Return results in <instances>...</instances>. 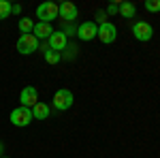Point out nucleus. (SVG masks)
I'll list each match as a JSON object with an SVG mask.
<instances>
[{
	"mask_svg": "<svg viewBox=\"0 0 160 158\" xmlns=\"http://www.w3.org/2000/svg\"><path fill=\"white\" fill-rule=\"evenodd\" d=\"M132 34H135L137 41H141V43H148L149 38L154 37V28L148 24V22H137L132 26Z\"/></svg>",
	"mask_w": 160,
	"mask_h": 158,
	"instance_id": "5",
	"label": "nucleus"
},
{
	"mask_svg": "<svg viewBox=\"0 0 160 158\" xmlns=\"http://www.w3.org/2000/svg\"><path fill=\"white\" fill-rule=\"evenodd\" d=\"M37 17H38V22L51 24L56 17H60V15H58V4H56V2H43V4H38L37 7Z\"/></svg>",
	"mask_w": 160,
	"mask_h": 158,
	"instance_id": "2",
	"label": "nucleus"
},
{
	"mask_svg": "<svg viewBox=\"0 0 160 158\" xmlns=\"http://www.w3.org/2000/svg\"><path fill=\"white\" fill-rule=\"evenodd\" d=\"M17 26H19V32H22V34H32V30H34V22L28 19V17H22Z\"/></svg>",
	"mask_w": 160,
	"mask_h": 158,
	"instance_id": "14",
	"label": "nucleus"
},
{
	"mask_svg": "<svg viewBox=\"0 0 160 158\" xmlns=\"http://www.w3.org/2000/svg\"><path fill=\"white\" fill-rule=\"evenodd\" d=\"M49 113H51V109H49L47 103H37V105L32 107V118H34V120H47Z\"/></svg>",
	"mask_w": 160,
	"mask_h": 158,
	"instance_id": "12",
	"label": "nucleus"
},
{
	"mask_svg": "<svg viewBox=\"0 0 160 158\" xmlns=\"http://www.w3.org/2000/svg\"><path fill=\"white\" fill-rule=\"evenodd\" d=\"M2 150H4V147H2V143H0V154H2Z\"/></svg>",
	"mask_w": 160,
	"mask_h": 158,
	"instance_id": "21",
	"label": "nucleus"
},
{
	"mask_svg": "<svg viewBox=\"0 0 160 158\" xmlns=\"http://www.w3.org/2000/svg\"><path fill=\"white\" fill-rule=\"evenodd\" d=\"M118 13L122 15V17H135L137 15V7L132 4V2H122V4H118Z\"/></svg>",
	"mask_w": 160,
	"mask_h": 158,
	"instance_id": "13",
	"label": "nucleus"
},
{
	"mask_svg": "<svg viewBox=\"0 0 160 158\" xmlns=\"http://www.w3.org/2000/svg\"><path fill=\"white\" fill-rule=\"evenodd\" d=\"M38 49V38L34 34H22L17 38V51L24 54V56H30Z\"/></svg>",
	"mask_w": 160,
	"mask_h": 158,
	"instance_id": "4",
	"label": "nucleus"
},
{
	"mask_svg": "<svg viewBox=\"0 0 160 158\" xmlns=\"http://www.w3.org/2000/svg\"><path fill=\"white\" fill-rule=\"evenodd\" d=\"M73 92L68 90V88H62V90H58L56 94H53V107L58 111H66V109H71L73 107Z\"/></svg>",
	"mask_w": 160,
	"mask_h": 158,
	"instance_id": "3",
	"label": "nucleus"
},
{
	"mask_svg": "<svg viewBox=\"0 0 160 158\" xmlns=\"http://www.w3.org/2000/svg\"><path fill=\"white\" fill-rule=\"evenodd\" d=\"M58 15H60L62 19H66V22H73L75 17H77V7L66 0V2L58 4Z\"/></svg>",
	"mask_w": 160,
	"mask_h": 158,
	"instance_id": "10",
	"label": "nucleus"
},
{
	"mask_svg": "<svg viewBox=\"0 0 160 158\" xmlns=\"http://www.w3.org/2000/svg\"><path fill=\"white\" fill-rule=\"evenodd\" d=\"M0 158H7V156H0Z\"/></svg>",
	"mask_w": 160,
	"mask_h": 158,
	"instance_id": "22",
	"label": "nucleus"
},
{
	"mask_svg": "<svg viewBox=\"0 0 160 158\" xmlns=\"http://www.w3.org/2000/svg\"><path fill=\"white\" fill-rule=\"evenodd\" d=\"M9 120H11L13 126H17V128H24V126H28L30 122L34 120L32 118V109H28V107H17V109L11 111V115H9Z\"/></svg>",
	"mask_w": 160,
	"mask_h": 158,
	"instance_id": "1",
	"label": "nucleus"
},
{
	"mask_svg": "<svg viewBox=\"0 0 160 158\" xmlns=\"http://www.w3.org/2000/svg\"><path fill=\"white\" fill-rule=\"evenodd\" d=\"M22 13V7L19 4H11V15H19Z\"/></svg>",
	"mask_w": 160,
	"mask_h": 158,
	"instance_id": "20",
	"label": "nucleus"
},
{
	"mask_svg": "<svg viewBox=\"0 0 160 158\" xmlns=\"http://www.w3.org/2000/svg\"><path fill=\"white\" fill-rule=\"evenodd\" d=\"M145 9L149 13H158L160 11V0H145Z\"/></svg>",
	"mask_w": 160,
	"mask_h": 158,
	"instance_id": "17",
	"label": "nucleus"
},
{
	"mask_svg": "<svg viewBox=\"0 0 160 158\" xmlns=\"http://www.w3.org/2000/svg\"><path fill=\"white\" fill-rule=\"evenodd\" d=\"M105 13H109V15H118V4H109Z\"/></svg>",
	"mask_w": 160,
	"mask_h": 158,
	"instance_id": "19",
	"label": "nucleus"
},
{
	"mask_svg": "<svg viewBox=\"0 0 160 158\" xmlns=\"http://www.w3.org/2000/svg\"><path fill=\"white\" fill-rule=\"evenodd\" d=\"M96 37L100 38V43L109 45V43H113V41L118 38V28L113 24H109V22H105V24L98 26V34H96Z\"/></svg>",
	"mask_w": 160,
	"mask_h": 158,
	"instance_id": "6",
	"label": "nucleus"
},
{
	"mask_svg": "<svg viewBox=\"0 0 160 158\" xmlns=\"http://www.w3.org/2000/svg\"><path fill=\"white\" fill-rule=\"evenodd\" d=\"M11 15V2L9 0H0V19H7Z\"/></svg>",
	"mask_w": 160,
	"mask_h": 158,
	"instance_id": "15",
	"label": "nucleus"
},
{
	"mask_svg": "<svg viewBox=\"0 0 160 158\" xmlns=\"http://www.w3.org/2000/svg\"><path fill=\"white\" fill-rule=\"evenodd\" d=\"M96 22H98V26L105 24V22H107V13H105V11H98V13H96Z\"/></svg>",
	"mask_w": 160,
	"mask_h": 158,
	"instance_id": "18",
	"label": "nucleus"
},
{
	"mask_svg": "<svg viewBox=\"0 0 160 158\" xmlns=\"http://www.w3.org/2000/svg\"><path fill=\"white\" fill-rule=\"evenodd\" d=\"M32 34L41 41V38H49L53 34V30H51V24H45V22H38L34 24V30H32Z\"/></svg>",
	"mask_w": 160,
	"mask_h": 158,
	"instance_id": "11",
	"label": "nucleus"
},
{
	"mask_svg": "<svg viewBox=\"0 0 160 158\" xmlns=\"http://www.w3.org/2000/svg\"><path fill=\"white\" fill-rule=\"evenodd\" d=\"M45 62H49V64H58V62H60V54L53 51V49H47V51H45Z\"/></svg>",
	"mask_w": 160,
	"mask_h": 158,
	"instance_id": "16",
	"label": "nucleus"
},
{
	"mask_svg": "<svg viewBox=\"0 0 160 158\" xmlns=\"http://www.w3.org/2000/svg\"><path fill=\"white\" fill-rule=\"evenodd\" d=\"M19 103H22V107L32 109V107L38 103V92H37V88H34V85H26L24 90H22V94H19Z\"/></svg>",
	"mask_w": 160,
	"mask_h": 158,
	"instance_id": "7",
	"label": "nucleus"
},
{
	"mask_svg": "<svg viewBox=\"0 0 160 158\" xmlns=\"http://www.w3.org/2000/svg\"><path fill=\"white\" fill-rule=\"evenodd\" d=\"M96 34H98V26L94 22H86L77 28V37L81 41H92V38H96Z\"/></svg>",
	"mask_w": 160,
	"mask_h": 158,
	"instance_id": "9",
	"label": "nucleus"
},
{
	"mask_svg": "<svg viewBox=\"0 0 160 158\" xmlns=\"http://www.w3.org/2000/svg\"><path fill=\"white\" fill-rule=\"evenodd\" d=\"M47 41H49V49L58 51V54H60V51H64V49H66V45H68V37H66L62 30H58V32L53 30V34H51Z\"/></svg>",
	"mask_w": 160,
	"mask_h": 158,
	"instance_id": "8",
	"label": "nucleus"
}]
</instances>
